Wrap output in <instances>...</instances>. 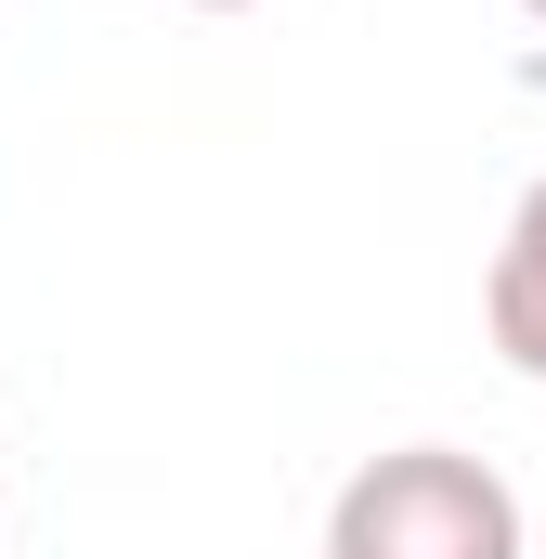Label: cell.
<instances>
[{
    "label": "cell",
    "instance_id": "cell-3",
    "mask_svg": "<svg viewBox=\"0 0 546 559\" xmlns=\"http://www.w3.org/2000/svg\"><path fill=\"white\" fill-rule=\"evenodd\" d=\"M195 13H235V0H195Z\"/></svg>",
    "mask_w": 546,
    "mask_h": 559
},
{
    "label": "cell",
    "instance_id": "cell-4",
    "mask_svg": "<svg viewBox=\"0 0 546 559\" xmlns=\"http://www.w3.org/2000/svg\"><path fill=\"white\" fill-rule=\"evenodd\" d=\"M521 13H534V26H546V0H521Z\"/></svg>",
    "mask_w": 546,
    "mask_h": 559
},
{
    "label": "cell",
    "instance_id": "cell-2",
    "mask_svg": "<svg viewBox=\"0 0 546 559\" xmlns=\"http://www.w3.org/2000/svg\"><path fill=\"white\" fill-rule=\"evenodd\" d=\"M482 338L508 352V378H534V391H546V182L508 209V235H495V274H482Z\"/></svg>",
    "mask_w": 546,
    "mask_h": 559
},
{
    "label": "cell",
    "instance_id": "cell-1",
    "mask_svg": "<svg viewBox=\"0 0 546 559\" xmlns=\"http://www.w3.org/2000/svg\"><path fill=\"white\" fill-rule=\"evenodd\" d=\"M325 559H521V495L455 442H391L339 481Z\"/></svg>",
    "mask_w": 546,
    "mask_h": 559
}]
</instances>
